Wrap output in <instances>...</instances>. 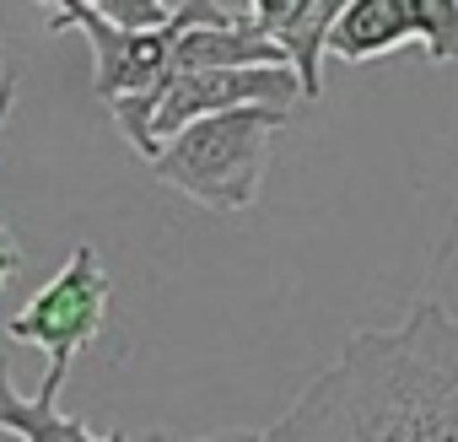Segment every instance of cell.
Segmentation results:
<instances>
[{"label":"cell","mask_w":458,"mask_h":442,"mask_svg":"<svg viewBox=\"0 0 458 442\" xmlns=\"http://www.w3.org/2000/svg\"><path fill=\"white\" fill-rule=\"evenodd\" d=\"M270 442H458V313L415 302L399 329H361L297 404L270 421Z\"/></svg>","instance_id":"cell-1"},{"label":"cell","mask_w":458,"mask_h":442,"mask_svg":"<svg viewBox=\"0 0 458 442\" xmlns=\"http://www.w3.org/2000/svg\"><path fill=\"white\" fill-rule=\"evenodd\" d=\"M281 103H238V108H221V114H199L183 130H173L157 157H146L151 178L189 194L205 210L221 216H238L259 200L265 189V167L276 151V135L286 130Z\"/></svg>","instance_id":"cell-2"},{"label":"cell","mask_w":458,"mask_h":442,"mask_svg":"<svg viewBox=\"0 0 458 442\" xmlns=\"http://www.w3.org/2000/svg\"><path fill=\"white\" fill-rule=\"evenodd\" d=\"M38 6H49V33H81L92 44V92L103 98V108H114L124 98H151L173 76V49L189 22L238 17L221 0H178L162 22L130 28V22H114L108 12H98L92 0H38Z\"/></svg>","instance_id":"cell-3"},{"label":"cell","mask_w":458,"mask_h":442,"mask_svg":"<svg viewBox=\"0 0 458 442\" xmlns=\"http://www.w3.org/2000/svg\"><path fill=\"white\" fill-rule=\"evenodd\" d=\"M108 302H114V286H108V270H103L98 249L92 243H76L71 259L22 302V313H12L6 335L22 340V345H38L49 356V372L38 383L44 399H60V388L71 378V361L103 335Z\"/></svg>","instance_id":"cell-4"},{"label":"cell","mask_w":458,"mask_h":442,"mask_svg":"<svg viewBox=\"0 0 458 442\" xmlns=\"http://www.w3.org/2000/svg\"><path fill=\"white\" fill-rule=\"evenodd\" d=\"M415 38V6L410 0H351L340 22L329 28V55L345 65L383 60Z\"/></svg>","instance_id":"cell-5"},{"label":"cell","mask_w":458,"mask_h":442,"mask_svg":"<svg viewBox=\"0 0 458 442\" xmlns=\"http://www.w3.org/2000/svg\"><path fill=\"white\" fill-rule=\"evenodd\" d=\"M0 431H17L28 442H103V431H92L87 421L65 415L55 399H44V394L22 399L17 383H12L6 356H0Z\"/></svg>","instance_id":"cell-6"},{"label":"cell","mask_w":458,"mask_h":442,"mask_svg":"<svg viewBox=\"0 0 458 442\" xmlns=\"http://www.w3.org/2000/svg\"><path fill=\"white\" fill-rule=\"evenodd\" d=\"M351 0H297L292 22L281 28V49L292 60V71L302 76L308 98H324V55H329V28L340 22V12Z\"/></svg>","instance_id":"cell-7"},{"label":"cell","mask_w":458,"mask_h":442,"mask_svg":"<svg viewBox=\"0 0 458 442\" xmlns=\"http://www.w3.org/2000/svg\"><path fill=\"white\" fill-rule=\"evenodd\" d=\"M415 6V44L431 65L458 60V0H410Z\"/></svg>","instance_id":"cell-8"},{"label":"cell","mask_w":458,"mask_h":442,"mask_svg":"<svg viewBox=\"0 0 458 442\" xmlns=\"http://www.w3.org/2000/svg\"><path fill=\"white\" fill-rule=\"evenodd\" d=\"M98 12H108L114 22H130V28H146V22H162L173 6L167 0H92Z\"/></svg>","instance_id":"cell-9"},{"label":"cell","mask_w":458,"mask_h":442,"mask_svg":"<svg viewBox=\"0 0 458 442\" xmlns=\"http://www.w3.org/2000/svg\"><path fill=\"white\" fill-rule=\"evenodd\" d=\"M292 12H297V0H249V17H254L270 38H281V28L292 22Z\"/></svg>","instance_id":"cell-10"},{"label":"cell","mask_w":458,"mask_h":442,"mask_svg":"<svg viewBox=\"0 0 458 442\" xmlns=\"http://www.w3.org/2000/svg\"><path fill=\"white\" fill-rule=\"evenodd\" d=\"M22 270V243H17V233L0 221V292H6V281Z\"/></svg>","instance_id":"cell-11"},{"label":"cell","mask_w":458,"mask_h":442,"mask_svg":"<svg viewBox=\"0 0 458 442\" xmlns=\"http://www.w3.org/2000/svg\"><path fill=\"white\" fill-rule=\"evenodd\" d=\"M12 92H17V81L6 76V81H0V124H6V119H12Z\"/></svg>","instance_id":"cell-12"},{"label":"cell","mask_w":458,"mask_h":442,"mask_svg":"<svg viewBox=\"0 0 458 442\" xmlns=\"http://www.w3.org/2000/svg\"><path fill=\"white\" fill-rule=\"evenodd\" d=\"M0 81H6V71H0Z\"/></svg>","instance_id":"cell-13"}]
</instances>
